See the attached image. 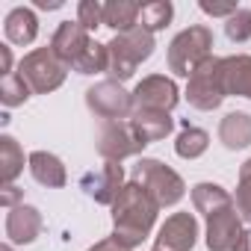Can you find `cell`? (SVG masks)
<instances>
[{
  "mask_svg": "<svg viewBox=\"0 0 251 251\" xmlns=\"http://www.w3.org/2000/svg\"><path fill=\"white\" fill-rule=\"evenodd\" d=\"M157 213H160V204L145 186H139L136 180L124 183L121 195L112 204V236L133 251L151 236Z\"/></svg>",
  "mask_w": 251,
  "mask_h": 251,
  "instance_id": "6da1fadb",
  "label": "cell"
},
{
  "mask_svg": "<svg viewBox=\"0 0 251 251\" xmlns=\"http://www.w3.org/2000/svg\"><path fill=\"white\" fill-rule=\"evenodd\" d=\"M154 33H148L145 27H136V30H127V33H115L109 42H106V50H109V80H130L136 74V68L142 62H148L154 56Z\"/></svg>",
  "mask_w": 251,
  "mask_h": 251,
  "instance_id": "7a4b0ae2",
  "label": "cell"
},
{
  "mask_svg": "<svg viewBox=\"0 0 251 251\" xmlns=\"http://www.w3.org/2000/svg\"><path fill=\"white\" fill-rule=\"evenodd\" d=\"M210 50H213V30L204 27V24H192V27L180 30V33L172 39V45H169V53H166L169 71H175L177 77H186V80H189L192 71H195L207 56H213Z\"/></svg>",
  "mask_w": 251,
  "mask_h": 251,
  "instance_id": "3957f363",
  "label": "cell"
},
{
  "mask_svg": "<svg viewBox=\"0 0 251 251\" xmlns=\"http://www.w3.org/2000/svg\"><path fill=\"white\" fill-rule=\"evenodd\" d=\"M225 98V56H207L186 80V100L201 112H213Z\"/></svg>",
  "mask_w": 251,
  "mask_h": 251,
  "instance_id": "277c9868",
  "label": "cell"
},
{
  "mask_svg": "<svg viewBox=\"0 0 251 251\" xmlns=\"http://www.w3.org/2000/svg\"><path fill=\"white\" fill-rule=\"evenodd\" d=\"M133 180H136L139 186H145V189L154 195V201H157L160 207H175V204L186 195L183 177H180L172 166H166L163 160H154V157H142V160L133 166Z\"/></svg>",
  "mask_w": 251,
  "mask_h": 251,
  "instance_id": "5b68a950",
  "label": "cell"
},
{
  "mask_svg": "<svg viewBox=\"0 0 251 251\" xmlns=\"http://www.w3.org/2000/svg\"><path fill=\"white\" fill-rule=\"evenodd\" d=\"M18 74L27 80V86L33 89V95H48V92H56L65 83L68 65L48 45V48H36V50L24 53V59L18 62Z\"/></svg>",
  "mask_w": 251,
  "mask_h": 251,
  "instance_id": "8992f818",
  "label": "cell"
},
{
  "mask_svg": "<svg viewBox=\"0 0 251 251\" xmlns=\"http://www.w3.org/2000/svg\"><path fill=\"white\" fill-rule=\"evenodd\" d=\"M98 154L109 163H121L127 157H136L145 151V142L139 139V133L133 130L130 118H121V121H100L98 127Z\"/></svg>",
  "mask_w": 251,
  "mask_h": 251,
  "instance_id": "52a82bcc",
  "label": "cell"
},
{
  "mask_svg": "<svg viewBox=\"0 0 251 251\" xmlns=\"http://www.w3.org/2000/svg\"><path fill=\"white\" fill-rule=\"evenodd\" d=\"M86 106L103 121H121L133 115V92H127L118 80H100L86 89Z\"/></svg>",
  "mask_w": 251,
  "mask_h": 251,
  "instance_id": "ba28073f",
  "label": "cell"
},
{
  "mask_svg": "<svg viewBox=\"0 0 251 251\" xmlns=\"http://www.w3.org/2000/svg\"><path fill=\"white\" fill-rule=\"evenodd\" d=\"M180 103V89L172 77L166 74H148L136 83L133 89V106L136 109H157V112H172Z\"/></svg>",
  "mask_w": 251,
  "mask_h": 251,
  "instance_id": "9c48e42d",
  "label": "cell"
},
{
  "mask_svg": "<svg viewBox=\"0 0 251 251\" xmlns=\"http://www.w3.org/2000/svg\"><path fill=\"white\" fill-rule=\"evenodd\" d=\"M80 189H83L95 204L112 207L115 198H118L121 189H124V169H121V163L103 160L98 169H92V172H86V175L80 177Z\"/></svg>",
  "mask_w": 251,
  "mask_h": 251,
  "instance_id": "30bf717a",
  "label": "cell"
},
{
  "mask_svg": "<svg viewBox=\"0 0 251 251\" xmlns=\"http://www.w3.org/2000/svg\"><path fill=\"white\" fill-rule=\"evenodd\" d=\"M245 230H242V216L233 207H225L207 219V248L210 251H239Z\"/></svg>",
  "mask_w": 251,
  "mask_h": 251,
  "instance_id": "8fae6325",
  "label": "cell"
},
{
  "mask_svg": "<svg viewBox=\"0 0 251 251\" xmlns=\"http://www.w3.org/2000/svg\"><path fill=\"white\" fill-rule=\"evenodd\" d=\"M198 242V219L192 213H172L160 230H157V245L163 251H192Z\"/></svg>",
  "mask_w": 251,
  "mask_h": 251,
  "instance_id": "7c38bea8",
  "label": "cell"
},
{
  "mask_svg": "<svg viewBox=\"0 0 251 251\" xmlns=\"http://www.w3.org/2000/svg\"><path fill=\"white\" fill-rule=\"evenodd\" d=\"M95 39L89 36V30L74 18V21H62L59 27H56V33H53V39H50V48H53V53L68 65V68H74V62L86 53V48L92 45Z\"/></svg>",
  "mask_w": 251,
  "mask_h": 251,
  "instance_id": "4fadbf2b",
  "label": "cell"
},
{
  "mask_svg": "<svg viewBox=\"0 0 251 251\" xmlns=\"http://www.w3.org/2000/svg\"><path fill=\"white\" fill-rule=\"evenodd\" d=\"M45 227V219L42 213L33 207V204H18L6 213V239L12 245H30L39 239Z\"/></svg>",
  "mask_w": 251,
  "mask_h": 251,
  "instance_id": "5bb4252c",
  "label": "cell"
},
{
  "mask_svg": "<svg viewBox=\"0 0 251 251\" xmlns=\"http://www.w3.org/2000/svg\"><path fill=\"white\" fill-rule=\"evenodd\" d=\"M27 166H30V175L39 186H48V189H62L68 183V172L62 166V160L50 151H33L27 157Z\"/></svg>",
  "mask_w": 251,
  "mask_h": 251,
  "instance_id": "9a60e30c",
  "label": "cell"
},
{
  "mask_svg": "<svg viewBox=\"0 0 251 251\" xmlns=\"http://www.w3.org/2000/svg\"><path fill=\"white\" fill-rule=\"evenodd\" d=\"M130 124H133V130L139 133V139H142L145 145L160 142V139H166V136L175 130L172 112H157V109H133Z\"/></svg>",
  "mask_w": 251,
  "mask_h": 251,
  "instance_id": "2e32d148",
  "label": "cell"
},
{
  "mask_svg": "<svg viewBox=\"0 0 251 251\" xmlns=\"http://www.w3.org/2000/svg\"><path fill=\"white\" fill-rule=\"evenodd\" d=\"M219 142L227 151H242L251 145V115L248 112H227L219 121Z\"/></svg>",
  "mask_w": 251,
  "mask_h": 251,
  "instance_id": "e0dca14e",
  "label": "cell"
},
{
  "mask_svg": "<svg viewBox=\"0 0 251 251\" xmlns=\"http://www.w3.org/2000/svg\"><path fill=\"white\" fill-rule=\"evenodd\" d=\"M3 33H6V42L9 45H33L36 36H39V18L33 9L27 6H15L9 15H6V24H3Z\"/></svg>",
  "mask_w": 251,
  "mask_h": 251,
  "instance_id": "ac0fdd59",
  "label": "cell"
},
{
  "mask_svg": "<svg viewBox=\"0 0 251 251\" xmlns=\"http://www.w3.org/2000/svg\"><path fill=\"white\" fill-rule=\"evenodd\" d=\"M225 92L227 98H248L251 100V56L248 53H233L225 56Z\"/></svg>",
  "mask_w": 251,
  "mask_h": 251,
  "instance_id": "d6986e66",
  "label": "cell"
},
{
  "mask_svg": "<svg viewBox=\"0 0 251 251\" xmlns=\"http://www.w3.org/2000/svg\"><path fill=\"white\" fill-rule=\"evenodd\" d=\"M192 204H195V210H198L204 219H210L213 213H219V210H225V207H233V198H230V192H227L225 186L204 180V183H195V186H192Z\"/></svg>",
  "mask_w": 251,
  "mask_h": 251,
  "instance_id": "ffe728a7",
  "label": "cell"
},
{
  "mask_svg": "<svg viewBox=\"0 0 251 251\" xmlns=\"http://www.w3.org/2000/svg\"><path fill=\"white\" fill-rule=\"evenodd\" d=\"M139 9H142V3H133V0H109V3H103V27H109L115 33L136 30Z\"/></svg>",
  "mask_w": 251,
  "mask_h": 251,
  "instance_id": "44dd1931",
  "label": "cell"
},
{
  "mask_svg": "<svg viewBox=\"0 0 251 251\" xmlns=\"http://www.w3.org/2000/svg\"><path fill=\"white\" fill-rule=\"evenodd\" d=\"M210 148V133L204 127H195V124H183L177 139H175V154L180 160H198L201 154H207Z\"/></svg>",
  "mask_w": 251,
  "mask_h": 251,
  "instance_id": "7402d4cb",
  "label": "cell"
},
{
  "mask_svg": "<svg viewBox=\"0 0 251 251\" xmlns=\"http://www.w3.org/2000/svg\"><path fill=\"white\" fill-rule=\"evenodd\" d=\"M21 172H24V151L9 133H3L0 136V180L15 183Z\"/></svg>",
  "mask_w": 251,
  "mask_h": 251,
  "instance_id": "603a6c76",
  "label": "cell"
},
{
  "mask_svg": "<svg viewBox=\"0 0 251 251\" xmlns=\"http://www.w3.org/2000/svg\"><path fill=\"white\" fill-rule=\"evenodd\" d=\"M175 18V6L169 0H151V3H142L139 9V27H145L148 33H160L172 24Z\"/></svg>",
  "mask_w": 251,
  "mask_h": 251,
  "instance_id": "cb8c5ba5",
  "label": "cell"
},
{
  "mask_svg": "<svg viewBox=\"0 0 251 251\" xmlns=\"http://www.w3.org/2000/svg\"><path fill=\"white\" fill-rule=\"evenodd\" d=\"M74 71L77 74H103V71H109V50H106V45L92 42L86 48V53L74 62Z\"/></svg>",
  "mask_w": 251,
  "mask_h": 251,
  "instance_id": "d4e9b609",
  "label": "cell"
},
{
  "mask_svg": "<svg viewBox=\"0 0 251 251\" xmlns=\"http://www.w3.org/2000/svg\"><path fill=\"white\" fill-rule=\"evenodd\" d=\"M30 95H33V89L27 86V80L18 71L0 80V100H3V106H21V103H27Z\"/></svg>",
  "mask_w": 251,
  "mask_h": 251,
  "instance_id": "484cf974",
  "label": "cell"
},
{
  "mask_svg": "<svg viewBox=\"0 0 251 251\" xmlns=\"http://www.w3.org/2000/svg\"><path fill=\"white\" fill-rule=\"evenodd\" d=\"M233 204H236V213L242 216V222H251V160H245L239 166V180H236Z\"/></svg>",
  "mask_w": 251,
  "mask_h": 251,
  "instance_id": "4316f807",
  "label": "cell"
},
{
  "mask_svg": "<svg viewBox=\"0 0 251 251\" xmlns=\"http://www.w3.org/2000/svg\"><path fill=\"white\" fill-rule=\"evenodd\" d=\"M225 36H227L230 42H236V45H242V42L251 39V9H248V6H239V9L225 21Z\"/></svg>",
  "mask_w": 251,
  "mask_h": 251,
  "instance_id": "83f0119b",
  "label": "cell"
},
{
  "mask_svg": "<svg viewBox=\"0 0 251 251\" xmlns=\"http://www.w3.org/2000/svg\"><path fill=\"white\" fill-rule=\"evenodd\" d=\"M77 21L89 33L103 27V3H98V0H80V3H77Z\"/></svg>",
  "mask_w": 251,
  "mask_h": 251,
  "instance_id": "f1b7e54d",
  "label": "cell"
},
{
  "mask_svg": "<svg viewBox=\"0 0 251 251\" xmlns=\"http://www.w3.org/2000/svg\"><path fill=\"white\" fill-rule=\"evenodd\" d=\"M198 6H201V12H204V15H210V18H225V21L239 9L236 3H213V0H201Z\"/></svg>",
  "mask_w": 251,
  "mask_h": 251,
  "instance_id": "f546056e",
  "label": "cell"
},
{
  "mask_svg": "<svg viewBox=\"0 0 251 251\" xmlns=\"http://www.w3.org/2000/svg\"><path fill=\"white\" fill-rule=\"evenodd\" d=\"M0 204H3V207H18V204H24L21 201V189L15 186V183H3V192H0Z\"/></svg>",
  "mask_w": 251,
  "mask_h": 251,
  "instance_id": "4dcf8cb0",
  "label": "cell"
},
{
  "mask_svg": "<svg viewBox=\"0 0 251 251\" xmlns=\"http://www.w3.org/2000/svg\"><path fill=\"white\" fill-rule=\"evenodd\" d=\"M89 251H130V248L124 245V242H118L115 236H103V239H98Z\"/></svg>",
  "mask_w": 251,
  "mask_h": 251,
  "instance_id": "1f68e13d",
  "label": "cell"
},
{
  "mask_svg": "<svg viewBox=\"0 0 251 251\" xmlns=\"http://www.w3.org/2000/svg\"><path fill=\"white\" fill-rule=\"evenodd\" d=\"M0 62H3V77L12 74V48L9 45H0Z\"/></svg>",
  "mask_w": 251,
  "mask_h": 251,
  "instance_id": "d6a6232c",
  "label": "cell"
},
{
  "mask_svg": "<svg viewBox=\"0 0 251 251\" xmlns=\"http://www.w3.org/2000/svg\"><path fill=\"white\" fill-rule=\"evenodd\" d=\"M36 6L50 12V9H62V0H36Z\"/></svg>",
  "mask_w": 251,
  "mask_h": 251,
  "instance_id": "836d02e7",
  "label": "cell"
},
{
  "mask_svg": "<svg viewBox=\"0 0 251 251\" xmlns=\"http://www.w3.org/2000/svg\"><path fill=\"white\" fill-rule=\"evenodd\" d=\"M239 251H251V227L245 230V236H242V242H239Z\"/></svg>",
  "mask_w": 251,
  "mask_h": 251,
  "instance_id": "e575fe53",
  "label": "cell"
},
{
  "mask_svg": "<svg viewBox=\"0 0 251 251\" xmlns=\"http://www.w3.org/2000/svg\"><path fill=\"white\" fill-rule=\"evenodd\" d=\"M0 251H12V242H6V245H3V248H0Z\"/></svg>",
  "mask_w": 251,
  "mask_h": 251,
  "instance_id": "d590c367",
  "label": "cell"
},
{
  "mask_svg": "<svg viewBox=\"0 0 251 251\" xmlns=\"http://www.w3.org/2000/svg\"><path fill=\"white\" fill-rule=\"evenodd\" d=\"M151 251H163V248H151Z\"/></svg>",
  "mask_w": 251,
  "mask_h": 251,
  "instance_id": "8d00e7d4",
  "label": "cell"
}]
</instances>
